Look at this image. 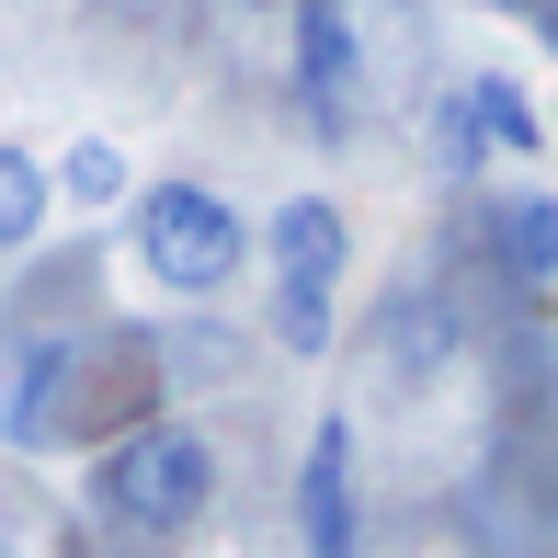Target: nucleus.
I'll list each match as a JSON object with an SVG mask.
<instances>
[{"mask_svg":"<svg viewBox=\"0 0 558 558\" xmlns=\"http://www.w3.org/2000/svg\"><path fill=\"white\" fill-rule=\"evenodd\" d=\"M490 240H501V263H513V286H547V274H558V206H547V194L490 206Z\"/></svg>","mask_w":558,"mask_h":558,"instance_id":"nucleus-9","label":"nucleus"},{"mask_svg":"<svg viewBox=\"0 0 558 558\" xmlns=\"http://www.w3.org/2000/svg\"><path fill=\"white\" fill-rule=\"evenodd\" d=\"M296 547L308 558H365V501H353V422L319 411L296 456Z\"/></svg>","mask_w":558,"mask_h":558,"instance_id":"nucleus-4","label":"nucleus"},{"mask_svg":"<svg viewBox=\"0 0 558 558\" xmlns=\"http://www.w3.org/2000/svg\"><path fill=\"white\" fill-rule=\"evenodd\" d=\"M125 240H137V274L160 296H228L251 274V217L217 183H137Z\"/></svg>","mask_w":558,"mask_h":558,"instance_id":"nucleus-3","label":"nucleus"},{"mask_svg":"<svg viewBox=\"0 0 558 558\" xmlns=\"http://www.w3.org/2000/svg\"><path fill=\"white\" fill-rule=\"evenodd\" d=\"M456 92H468V125H478V148H501V160H536V148H547V125H536V104H524V81L478 69V81H456Z\"/></svg>","mask_w":558,"mask_h":558,"instance_id":"nucleus-7","label":"nucleus"},{"mask_svg":"<svg viewBox=\"0 0 558 558\" xmlns=\"http://www.w3.org/2000/svg\"><path fill=\"white\" fill-rule=\"evenodd\" d=\"M92 513L114 536H194L217 513V445L194 422H125V434L92 445Z\"/></svg>","mask_w":558,"mask_h":558,"instance_id":"nucleus-1","label":"nucleus"},{"mask_svg":"<svg viewBox=\"0 0 558 558\" xmlns=\"http://www.w3.org/2000/svg\"><path fill=\"white\" fill-rule=\"evenodd\" d=\"M217 12H274V0H217Z\"/></svg>","mask_w":558,"mask_h":558,"instance_id":"nucleus-12","label":"nucleus"},{"mask_svg":"<svg viewBox=\"0 0 558 558\" xmlns=\"http://www.w3.org/2000/svg\"><path fill=\"white\" fill-rule=\"evenodd\" d=\"M434 160H445V171H478V160H490L478 125H468V92H445V104H434Z\"/></svg>","mask_w":558,"mask_h":558,"instance_id":"nucleus-10","label":"nucleus"},{"mask_svg":"<svg viewBox=\"0 0 558 558\" xmlns=\"http://www.w3.org/2000/svg\"><path fill=\"white\" fill-rule=\"evenodd\" d=\"M58 171V206H137V171H125V148L114 137H69V160H46Z\"/></svg>","mask_w":558,"mask_h":558,"instance_id":"nucleus-8","label":"nucleus"},{"mask_svg":"<svg viewBox=\"0 0 558 558\" xmlns=\"http://www.w3.org/2000/svg\"><path fill=\"white\" fill-rule=\"evenodd\" d=\"M46 217H58V171H46L23 137H0V251H35Z\"/></svg>","mask_w":558,"mask_h":558,"instance_id":"nucleus-6","label":"nucleus"},{"mask_svg":"<svg viewBox=\"0 0 558 558\" xmlns=\"http://www.w3.org/2000/svg\"><path fill=\"white\" fill-rule=\"evenodd\" d=\"M251 251L274 263V342L296 353V365H319L342 331V274H353V217L331 194H286L263 228H251Z\"/></svg>","mask_w":558,"mask_h":558,"instance_id":"nucleus-2","label":"nucleus"},{"mask_svg":"<svg viewBox=\"0 0 558 558\" xmlns=\"http://www.w3.org/2000/svg\"><path fill=\"white\" fill-rule=\"evenodd\" d=\"M353 92H365V46H353L342 0H296V114L308 137H353Z\"/></svg>","mask_w":558,"mask_h":558,"instance_id":"nucleus-5","label":"nucleus"},{"mask_svg":"<svg viewBox=\"0 0 558 558\" xmlns=\"http://www.w3.org/2000/svg\"><path fill=\"white\" fill-rule=\"evenodd\" d=\"M478 12H536V0H478Z\"/></svg>","mask_w":558,"mask_h":558,"instance_id":"nucleus-11","label":"nucleus"}]
</instances>
